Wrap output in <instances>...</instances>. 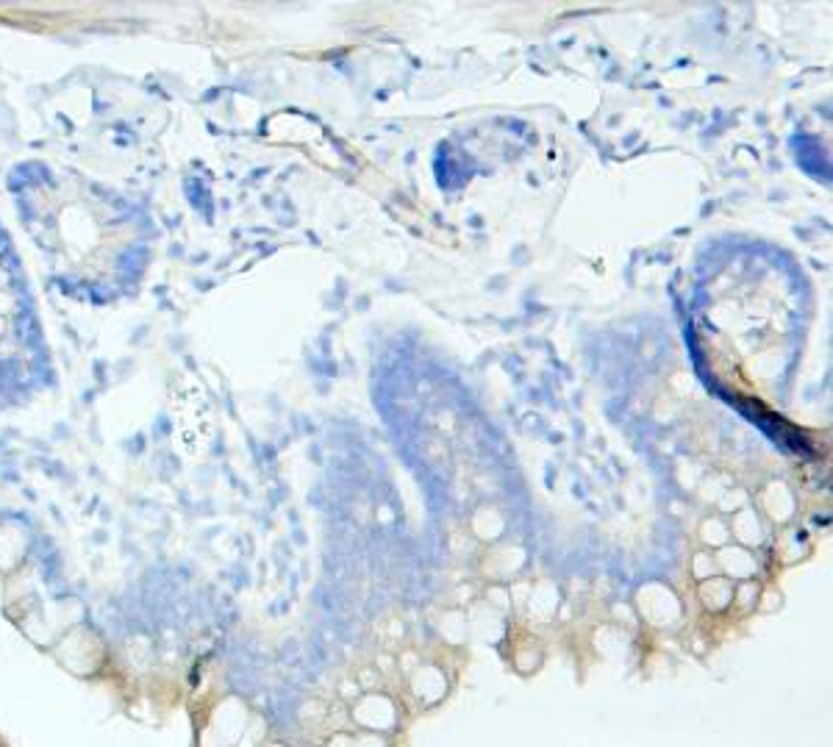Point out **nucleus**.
<instances>
[{"label":"nucleus","mask_w":833,"mask_h":747,"mask_svg":"<svg viewBox=\"0 0 833 747\" xmlns=\"http://www.w3.org/2000/svg\"><path fill=\"white\" fill-rule=\"evenodd\" d=\"M56 656L61 661V667L70 669L73 675L92 678L103 664V647L92 633H73L70 639L61 642Z\"/></svg>","instance_id":"1"}]
</instances>
